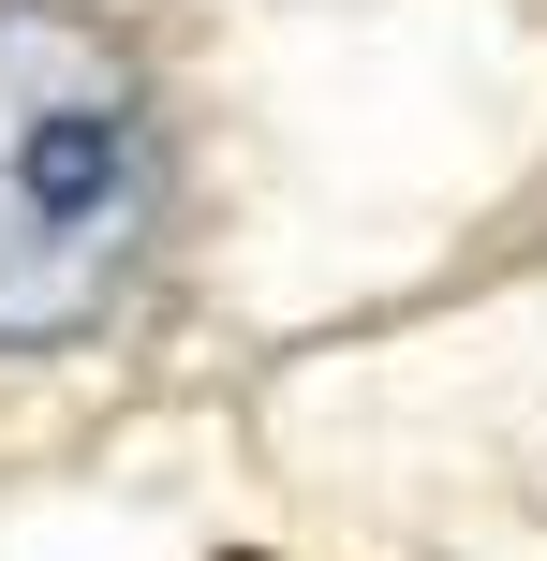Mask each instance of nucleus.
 Here are the masks:
<instances>
[{
    "label": "nucleus",
    "mask_w": 547,
    "mask_h": 561,
    "mask_svg": "<svg viewBox=\"0 0 547 561\" xmlns=\"http://www.w3.org/2000/svg\"><path fill=\"white\" fill-rule=\"evenodd\" d=\"M163 207L134 59L59 0H0V355L89 340Z\"/></svg>",
    "instance_id": "nucleus-1"
}]
</instances>
